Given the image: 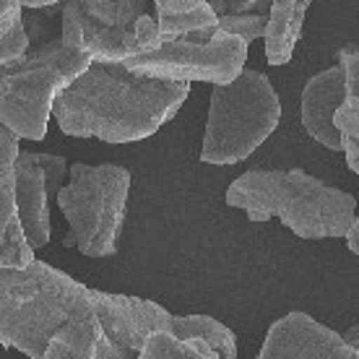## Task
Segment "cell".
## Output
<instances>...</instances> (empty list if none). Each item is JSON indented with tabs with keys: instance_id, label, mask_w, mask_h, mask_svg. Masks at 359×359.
I'll list each match as a JSON object with an SVG mask.
<instances>
[{
	"instance_id": "obj_1",
	"label": "cell",
	"mask_w": 359,
	"mask_h": 359,
	"mask_svg": "<svg viewBox=\"0 0 359 359\" xmlns=\"http://www.w3.org/2000/svg\"><path fill=\"white\" fill-rule=\"evenodd\" d=\"M188 94L190 83L138 76L123 63H94L57 97L53 117L73 138L133 144L170 123Z\"/></svg>"
},
{
	"instance_id": "obj_2",
	"label": "cell",
	"mask_w": 359,
	"mask_h": 359,
	"mask_svg": "<svg viewBox=\"0 0 359 359\" xmlns=\"http://www.w3.org/2000/svg\"><path fill=\"white\" fill-rule=\"evenodd\" d=\"M224 198L255 224L278 216L302 240L346 237L357 219V198L305 170H248Z\"/></svg>"
},
{
	"instance_id": "obj_3",
	"label": "cell",
	"mask_w": 359,
	"mask_h": 359,
	"mask_svg": "<svg viewBox=\"0 0 359 359\" xmlns=\"http://www.w3.org/2000/svg\"><path fill=\"white\" fill-rule=\"evenodd\" d=\"M86 302L89 287L45 261L0 271V344L42 359L55 333Z\"/></svg>"
},
{
	"instance_id": "obj_4",
	"label": "cell",
	"mask_w": 359,
	"mask_h": 359,
	"mask_svg": "<svg viewBox=\"0 0 359 359\" xmlns=\"http://www.w3.org/2000/svg\"><path fill=\"white\" fill-rule=\"evenodd\" d=\"M94 60L83 50L63 45L57 36L50 45L29 50L21 60L0 68V126L18 141H42L53 117L55 102L73 81L89 71Z\"/></svg>"
},
{
	"instance_id": "obj_5",
	"label": "cell",
	"mask_w": 359,
	"mask_h": 359,
	"mask_svg": "<svg viewBox=\"0 0 359 359\" xmlns=\"http://www.w3.org/2000/svg\"><path fill=\"white\" fill-rule=\"evenodd\" d=\"M281 123V99L261 71L245 68L232 83L211 86L201 162L224 167L248 159Z\"/></svg>"
},
{
	"instance_id": "obj_6",
	"label": "cell",
	"mask_w": 359,
	"mask_h": 359,
	"mask_svg": "<svg viewBox=\"0 0 359 359\" xmlns=\"http://www.w3.org/2000/svg\"><path fill=\"white\" fill-rule=\"evenodd\" d=\"M68 185L57 193V206L71 226L65 248L86 258H109L126 224L130 172L123 164H71Z\"/></svg>"
},
{
	"instance_id": "obj_7",
	"label": "cell",
	"mask_w": 359,
	"mask_h": 359,
	"mask_svg": "<svg viewBox=\"0 0 359 359\" xmlns=\"http://www.w3.org/2000/svg\"><path fill=\"white\" fill-rule=\"evenodd\" d=\"M248 45L222 29H203L196 34L167 39L159 50L123 63L128 71L162 81L226 86L245 71Z\"/></svg>"
},
{
	"instance_id": "obj_8",
	"label": "cell",
	"mask_w": 359,
	"mask_h": 359,
	"mask_svg": "<svg viewBox=\"0 0 359 359\" xmlns=\"http://www.w3.org/2000/svg\"><path fill=\"white\" fill-rule=\"evenodd\" d=\"M146 13L151 11L141 0H71L63 3L60 39L94 63H128L141 55L135 21Z\"/></svg>"
},
{
	"instance_id": "obj_9",
	"label": "cell",
	"mask_w": 359,
	"mask_h": 359,
	"mask_svg": "<svg viewBox=\"0 0 359 359\" xmlns=\"http://www.w3.org/2000/svg\"><path fill=\"white\" fill-rule=\"evenodd\" d=\"M89 305L109 341L128 349L135 357L144 351L151 336L170 333L172 328L170 310L144 297L89 289Z\"/></svg>"
},
{
	"instance_id": "obj_10",
	"label": "cell",
	"mask_w": 359,
	"mask_h": 359,
	"mask_svg": "<svg viewBox=\"0 0 359 359\" xmlns=\"http://www.w3.org/2000/svg\"><path fill=\"white\" fill-rule=\"evenodd\" d=\"M255 359H357V351L341 333L294 310L271 325Z\"/></svg>"
},
{
	"instance_id": "obj_11",
	"label": "cell",
	"mask_w": 359,
	"mask_h": 359,
	"mask_svg": "<svg viewBox=\"0 0 359 359\" xmlns=\"http://www.w3.org/2000/svg\"><path fill=\"white\" fill-rule=\"evenodd\" d=\"M354 97L357 94L341 63L315 73L302 89V128L307 135L331 151H344V135L336 130L333 117Z\"/></svg>"
},
{
	"instance_id": "obj_12",
	"label": "cell",
	"mask_w": 359,
	"mask_h": 359,
	"mask_svg": "<svg viewBox=\"0 0 359 359\" xmlns=\"http://www.w3.org/2000/svg\"><path fill=\"white\" fill-rule=\"evenodd\" d=\"M16 216L32 250H39L50 243V190L45 172L24 156V149L16 159Z\"/></svg>"
},
{
	"instance_id": "obj_13",
	"label": "cell",
	"mask_w": 359,
	"mask_h": 359,
	"mask_svg": "<svg viewBox=\"0 0 359 359\" xmlns=\"http://www.w3.org/2000/svg\"><path fill=\"white\" fill-rule=\"evenodd\" d=\"M307 8H310L307 0H276V3H271L269 27H266V36H263L269 65L278 68V65H287L292 60L297 42L302 36Z\"/></svg>"
},
{
	"instance_id": "obj_14",
	"label": "cell",
	"mask_w": 359,
	"mask_h": 359,
	"mask_svg": "<svg viewBox=\"0 0 359 359\" xmlns=\"http://www.w3.org/2000/svg\"><path fill=\"white\" fill-rule=\"evenodd\" d=\"M104 339L107 336L102 331L91 305L86 302L60 331L55 333L42 359H97Z\"/></svg>"
},
{
	"instance_id": "obj_15",
	"label": "cell",
	"mask_w": 359,
	"mask_h": 359,
	"mask_svg": "<svg viewBox=\"0 0 359 359\" xmlns=\"http://www.w3.org/2000/svg\"><path fill=\"white\" fill-rule=\"evenodd\" d=\"M154 16L159 21L164 42L219 27V16L206 0H156Z\"/></svg>"
},
{
	"instance_id": "obj_16",
	"label": "cell",
	"mask_w": 359,
	"mask_h": 359,
	"mask_svg": "<svg viewBox=\"0 0 359 359\" xmlns=\"http://www.w3.org/2000/svg\"><path fill=\"white\" fill-rule=\"evenodd\" d=\"M172 336L182 341L198 339L206 341L219 354V359H237V336L229 325L211 315H172Z\"/></svg>"
},
{
	"instance_id": "obj_17",
	"label": "cell",
	"mask_w": 359,
	"mask_h": 359,
	"mask_svg": "<svg viewBox=\"0 0 359 359\" xmlns=\"http://www.w3.org/2000/svg\"><path fill=\"white\" fill-rule=\"evenodd\" d=\"M21 154L18 138L0 126V243L16 219V159Z\"/></svg>"
},
{
	"instance_id": "obj_18",
	"label": "cell",
	"mask_w": 359,
	"mask_h": 359,
	"mask_svg": "<svg viewBox=\"0 0 359 359\" xmlns=\"http://www.w3.org/2000/svg\"><path fill=\"white\" fill-rule=\"evenodd\" d=\"M138 359H219V354L206 341H182L172 333H156L149 339Z\"/></svg>"
},
{
	"instance_id": "obj_19",
	"label": "cell",
	"mask_w": 359,
	"mask_h": 359,
	"mask_svg": "<svg viewBox=\"0 0 359 359\" xmlns=\"http://www.w3.org/2000/svg\"><path fill=\"white\" fill-rule=\"evenodd\" d=\"M36 261L34 250L29 245L27 234H24V226L18 222V216L11 222L8 232L0 243V271H21L29 269L32 263Z\"/></svg>"
},
{
	"instance_id": "obj_20",
	"label": "cell",
	"mask_w": 359,
	"mask_h": 359,
	"mask_svg": "<svg viewBox=\"0 0 359 359\" xmlns=\"http://www.w3.org/2000/svg\"><path fill=\"white\" fill-rule=\"evenodd\" d=\"M269 27V16L261 13H245V16H222L219 18V29L226 34L243 39L245 45H250L252 39H263Z\"/></svg>"
},
{
	"instance_id": "obj_21",
	"label": "cell",
	"mask_w": 359,
	"mask_h": 359,
	"mask_svg": "<svg viewBox=\"0 0 359 359\" xmlns=\"http://www.w3.org/2000/svg\"><path fill=\"white\" fill-rule=\"evenodd\" d=\"M24 156L45 172L47 190H50V196L57 198V193L63 190L65 175L71 172V167H68V162H65V156H60V154H36V151H24Z\"/></svg>"
},
{
	"instance_id": "obj_22",
	"label": "cell",
	"mask_w": 359,
	"mask_h": 359,
	"mask_svg": "<svg viewBox=\"0 0 359 359\" xmlns=\"http://www.w3.org/2000/svg\"><path fill=\"white\" fill-rule=\"evenodd\" d=\"M135 42L141 47V55L154 53V50H159L164 45L162 29H159V21H156L154 13H146V16L135 21Z\"/></svg>"
},
{
	"instance_id": "obj_23",
	"label": "cell",
	"mask_w": 359,
	"mask_h": 359,
	"mask_svg": "<svg viewBox=\"0 0 359 359\" xmlns=\"http://www.w3.org/2000/svg\"><path fill=\"white\" fill-rule=\"evenodd\" d=\"M333 126H336V130H339L344 138H349V141L359 144V97L349 99V102L336 112Z\"/></svg>"
},
{
	"instance_id": "obj_24",
	"label": "cell",
	"mask_w": 359,
	"mask_h": 359,
	"mask_svg": "<svg viewBox=\"0 0 359 359\" xmlns=\"http://www.w3.org/2000/svg\"><path fill=\"white\" fill-rule=\"evenodd\" d=\"M344 156H346V167H349L354 175H359V144L344 138Z\"/></svg>"
},
{
	"instance_id": "obj_25",
	"label": "cell",
	"mask_w": 359,
	"mask_h": 359,
	"mask_svg": "<svg viewBox=\"0 0 359 359\" xmlns=\"http://www.w3.org/2000/svg\"><path fill=\"white\" fill-rule=\"evenodd\" d=\"M346 245H349V250L359 258V214L354 219V224H351L349 234H346Z\"/></svg>"
}]
</instances>
